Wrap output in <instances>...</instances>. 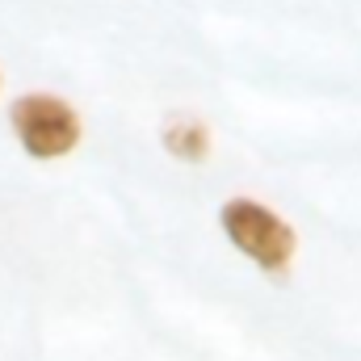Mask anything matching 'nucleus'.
Masks as SVG:
<instances>
[{"label": "nucleus", "mask_w": 361, "mask_h": 361, "mask_svg": "<svg viewBox=\"0 0 361 361\" xmlns=\"http://www.w3.org/2000/svg\"><path fill=\"white\" fill-rule=\"evenodd\" d=\"M8 122H13L21 147L34 160H59V156H68L80 143V118H76V109L63 97H51V92H25V97H17Z\"/></svg>", "instance_id": "nucleus-2"}, {"label": "nucleus", "mask_w": 361, "mask_h": 361, "mask_svg": "<svg viewBox=\"0 0 361 361\" xmlns=\"http://www.w3.org/2000/svg\"><path fill=\"white\" fill-rule=\"evenodd\" d=\"M219 223H223V235L231 240V248L244 252L265 273H286V265L294 261L298 240H294L290 223H281L269 206H261L252 197H231V202H223Z\"/></svg>", "instance_id": "nucleus-1"}, {"label": "nucleus", "mask_w": 361, "mask_h": 361, "mask_svg": "<svg viewBox=\"0 0 361 361\" xmlns=\"http://www.w3.org/2000/svg\"><path fill=\"white\" fill-rule=\"evenodd\" d=\"M160 139H164L169 156L189 160V164L206 160V152H210L206 122H202V118H193V114H169V118H164V130H160Z\"/></svg>", "instance_id": "nucleus-3"}]
</instances>
